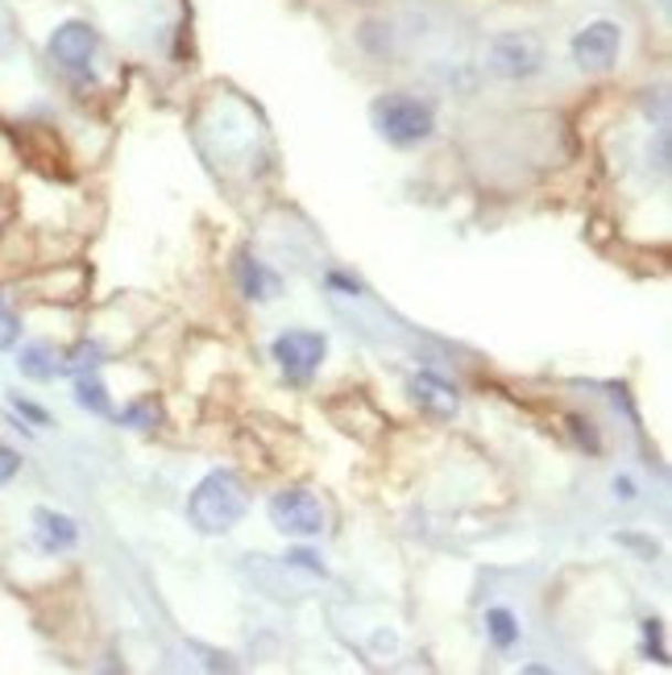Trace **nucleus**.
Wrapping results in <instances>:
<instances>
[{"label":"nucleus","mask_w":672,"mask_h":675,"mask_svg":"<svg viewBox=\"0 0 672 675\" xmlns=\"http://www.w3.org/2000/svg\"><path fill=\"white\" fill-rule=\"evenodd\" d=\"M486 625H490V639H494V646H515L519 642V622H515V613L511 609H490L486 613Z\"/></svg>","instance_id":"nucleus-14"},{"label":"nucleus","mask_w":672,"mask_h":675,"mask_svg":"<svg viewBox=\"0 0 672 675\" xmlns=\"http://www.w3.org/2000/svg\"><path fill=\"white\" fill-rule=\"evenodd\" d=\"M270 523L291 539H316L324 531V506L308 490H282L270 497Z\"/></svg>","instance_id":"nucleus-4"},{"label":"nucleus","mask_w":672,"mask_h":675,"mask_svg":"<svg viewBox=\"0 0 672 675\" xmlns=\"http://www.w3.org/2000/svg\"><path fill=\"white\" fill-rule=\"evenodd\" d=\"M18 336H21L18 315H13L9 307H0V353H4V349H13V344H18Z\"/></svg>","instance_id":"nucleus-15"},{"label":"nucleus","mask_w":672,"mask_h":675,"mask_svg":"<svg viewBox=\"0 0 672 675\" xmlns=\"http://www.w3.org/2000/svg\"><path fill=\"white\" fill-rule=\"evenodd\" d=\"M188 518L195 531L204 535H224L245 518V490L242 481L228 473V469H216L207 473L188 497Z\"/></svg>","instance_id":"nucleus-1"},{"label":"nucleus","mask_w":672,"mask_h":675,"mask_svg":"<svg viewBox=\"0 0 672 675\" xmlns=\"http://www.w3.org/2000/svg\"><path fill=\"white\" fill-rule=\"evenodd\" d=\"M100 361H104V344H100V340H79V344H75V349L67 353V361H63V369L75 373V377H84V373L100 369Z\"/></svg>","instance_id":"nucleus-12"},{"label":"nucleus","mask_w":672,"mask_h":675,"mask_svg":"<svg viewBox=\"0 0 672 675\" xmlns=\"http://www.w3.org/2000/svg\"><path fill=\"white\" fill-rule=\"evenodd\" d=\"M270 353H275L278 369L287 373L291 382H308L311 373L320 369V361H324L328 340L320 332H282Z\"/></svg>","instance_id":"nucleus-5"},{"label":"nucleus","mask_w":672,"mask_h":675,"mask_svg":"<svg viewBox=\"0 0 672 675\" xmlns=\"http://www.w3.org/2000/svg\"><path fill=\"white\" fill-rule=\"evenodd\" d=\"M75 403L84 406V410H92V415H108V410H113V403H108V389H104L96 377H87V373L75 382Z\"/></svg>","instance_id":"nucleus-13"},{"label":"nucleus","mask_w":672,"mask_h":675,"mask_svg":"<svg viewBox=\"0 0 672 675\" xmlns=\"http://www.w3.org/2000/svg\"><path fill=\"white\" fill-rule=\"evenodd\" d=\"M237 278H242L245 294H249V299H258V303H270V299H278V294H282V278H278L270 266H262L258 257H249V254L237 261Z\"/></svg>","instance_id":"nucleus-10"},{"label":"nucleus","mask_w":672,"mask_h":675,"mask_svg":"<svg viewBox=\"0 0 672 675\" xmlns=\"http://www.w3.org/2000/svg\"><path fill=\"white\" fill-rule=\"evenodd\" d=\"M18 473H21V457L13 452V448H4V443H0V485H9Z\"/></svg>","instance_id":"nucleus-18"},{"label":"nucleus","mask_w":672,"mask_h":675,"mask_svg":"<svg viewBox=\"0 0 672 675\" xmlns=\"http://www.w3.org/2000/svg\"><path fill=\"white\" fill-rule=\"evenodd\" d=\"M619 46H622V30L615 21H589L586 30L573 34V58H577V67H589V71L610 67L619 58Z\"/></svg>","instance_id":"nucleus-6"},{"label":"nucleus","mask_w":672,"mask_h":675,"mask_svg":"<svg viewBox=\"0 0 672 675\" xmlns=\"http://www.w3.org/2000/svg\"><path fill=\"white\" fill-rule=\"evenodd\" d=\"M34 531H38V543L46 551H71L79 543V526L75 518L58 514V510H34Z\"/></svg>","instance_id":"nucleus-9"},{"label":"nucleus","mask_w":672,"mask_h":675,"mask_svg":"<svg viewBox=\"0 0 672 675\" xmlns=\"http://www.w3.org/2000/svg\"><path fill=\"white\" fill-rule=\"evenodd\" d=\"M287 564H295V568H308V572H320V576H324V564L311 556V551H303V547H299V551H291V556H287Z\"/></svg>","instance_id":"nucleus-20"},{"label":"nucleus","mask_w":672,"mask_h":675,"mask_svg":"<svg viewBox=\"0 0 672 675\" xmlns=\"http://www.w3.org/2000/svg\"><path fill=\"white\" fill-rule=\"evenodd\" d=\"M412 394L415 403L424 406L428 415H436V419H452L457 415V386H448L445 377H436V373L412 377Z\"/></svg>","instance_id":"nucleus-8"},{"label":"nucleus","mask_w":672,"mask_h":675,"mask_svg":"<svg viewBox=\"0 0 672 675\" xmlns=\"http://www.w3.org/2000/svg\"><path fill=\"white\" fill-rule=\"evenodd\" d=\"M13 406H18V415H25V419L34 422V427H51V415H46L42 406L25 403V398H13Z\"/></svg>","instance_id":"nucleus-19"},{"label":"nucleus","mask_w":672,"mask_h":675,"mask_svg":"<svg viewBox=\"0 0 672 675\" xmlns=\"http://www.w3.org/2000/svg\"><path fill=\"white\" fill-rule=\"evenodd\" d=\"M18 369L30 377V382H51V377H58L63 373V365H58V353H54L51 344H25L18 356Z\"/></svg>","instance_id":"nucleus-11"},{"label":"nucleus","mask_w":672,"mask_h":675,"mask_svg":"<svg viewBox=\"0 0 672 675\" xmlns=\"http://www.w3.org/2000/svg\"><path fill=\"white\" fill-rule=\"evenodd\" d=\"M129 427H154L158 422V406H150V403H141V406H129L121 415Z\"/></svg>","instance_id":"nucleus-17"},{"label":"nucleus","mask_w":672,"mask_h":675,"mask_svg":"<svg viewBox=\"0 0 672 675\" xmlns=\"http://www.w3.org/2000/svg\"><path fill=\"white\" fill-rule=\"evenodd\" d=\"M370 125L391 146L407 150V146L428 141L431 129H436V113H431V104L415 100L407 92H386V96H378V100L370 104Z\"/></svg>","instance_id":"nucleus-2"},{"label":"nucleus","mask_w":672,"mask_h":675,"mask_svg":"<svg viewBox=\"0 0 672 675\" xmlns=\"http://www.w3.org/2000/svg\"><path fill=\"white\" fill-rule=\"evenodd\" d=\"M643 642H648V651H652L655 663H669V646H664L660 622H643Z\"/></svg>","instance_id":"nucleus-16"},{"label":"nucleus","mask_w":672,"mask_h":675,"mask_svg":"<svg viewBox=\"0 0 672 675\" xmlns=\"http://www.w3.org/2000/svg\"><path fill=\"white\" fill-rule=\"evenodd\" d=\"M96 51H100V34L87 21H63L51 34V58L63 71H87Z\"/></svg>","instance_id":"nucleus-7"},{"label":"nucleus","mask_w":672,"mask_h":675,"mask_svg":"<svg viewBox=\"0 0 672 675\" xmlns=\"http://www.w3.org/2000/svg\"><path fill=\"white\" fill-rule=\"evenodd\" d=\"M544 42L535 34H523V30H506V34H494L490 46H486V67L499 79H511V84H523V79H535L544 71Z\"/></svg>","instance_id":"nucleus-3"},{"label":"nucleus","mask_w":672,"mask_h":675,"mask_svg":"<svg viewBox=\"0 0 672 675\" xmlns=\"http://www.w3.org/2000/svg\"><path fill=\"white\" fill-rule=\"evenodd\" d=\"M615 497H622V502H636V481H631V476H615Z\"/></svg>","instance_id":"nucleus-21"}]
</instances>
